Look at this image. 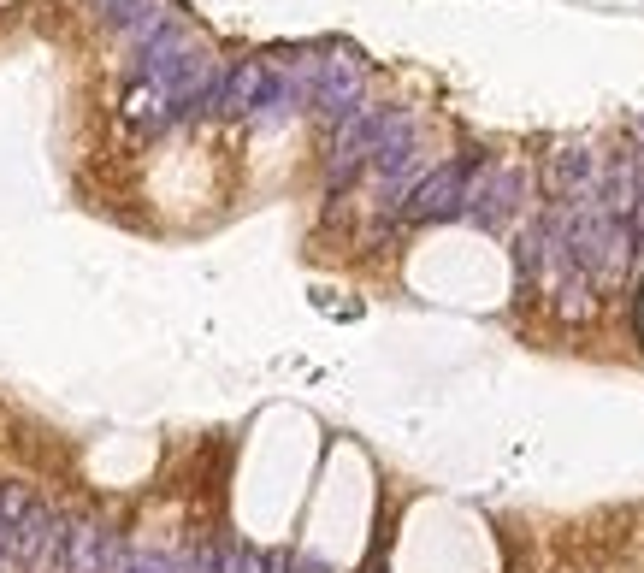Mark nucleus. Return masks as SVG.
I'll return each mask as SVG.
<instances>
[{"label":"nucleus","instance_id":"f257e3e1","mask_svg":"<svg viewBox=\"0 0 644 573\" xmlns=\"http://www.w3.org/2000/svg\"><path fill=\"white\" fill-rule=\"evenodd\" d=\"M361 107H367V65H361V54H349V48H331V54H325V65H320L314 113L337 130V125H349Z\"/></svg>","mask_w":644,"mask_h":573},{"label":"nucleus","instance_id":"f03ea898","mask_svg":"<svg viewBox=\"0 0 644 573\" xmlns=\"http://www.w3.org/2000/svg\"><path fill=\"white\" fill-rule=\"evenodd\" d=\"M473 166L479 160H444L438 172L420 178V190L408 195V219H450V213H467V190H473Z\"/></svg>","mask_w":644,"mask_h":573},{"label":"nucleus","instance_id":"7ed1b4c3","mask_svg":"<svg viewBox=\"0 0 644 573\" xmlns=\"http://www.w3.org/2000/svg\"><path fill=\"white\" fill-rule=\"evenodd\" d=\"M65 526H71V509L48 503V497H36V503L24 509V520H18V532H12V556H18V568H24V573L48 568V550H54V538H60Z\"/></svg>","mask_w":644,"mask_h":573},{"label":"nucleus","instance_id":"20e7f679","mask_svg":"<svg viewBox=\"0 0 644 573\" xmlns=\"http://www.w3.org/2000/svg\"><path fill=\"white\" fill-rule=\"evenodd\" d=\"M520 190H526L520 166H485V172H479V184L467 190V213H473L479 225H497V219L515 207Z\"/></svg>","mask_w":644,"mask_h":573},{"label":"nucleus","instance_id":"39448f33","mask_svg":"<svg viewBox=\"0 0 644 573\" xmlns=\"http://www.w3.org/2000/svg\"><path fill=\"white\" fill-rule=\"evenodd\" d=\"M107 520L95 509L71 514V532H65V573H101L107 568Z\"/></svg>","mask_w":644,"mask_h":573},{"label":"nucleus","instance_id":"423d86ee","mask_svg":"<svg viewBox=\"0 0 644 573\" xmlns=\"http://www.w3.org/2000/svg\"><path fill=\"white\" fill-rule=\"evenodd\" d=\"M260 89H266V60L231 65V71H225V83H219V101H213V113H219V119H255Z\"/></svg>","mask_w":644,"mask_h":573},{"label":"nucleus","instance_id":"0eeeda50","mask_svg":"<svg viewBox=\"0 0 644 573\" xmlns=\"http://www.w3.org/2000/svg\"><path fill=\"white\" fill-rule=\"evenodd\" d=\"M30 503H36V491L24 479H0V573H24L18 556H12V532H18V520H24Z\"/></svg>","mask_w":644,"mask_h":573},{"label":"nucleus","instance_id":"6e6552de","mask_svg":"<svg viewBox=\"0 0 644 573\" xmlns=\"http://www.w3.org/2000/svg\"><path fill=\"white\" fill-rule=\"evenodd\" d=\"M125 573H178V562L166 550H148V544H130V568Z\"/></svg>","mask_w":644,"mask_h":573},{"label":"nucleus","instance_id":"1a4fd4ad","mask_svg":"<svg viewBox=\"0 0 644 573\" xmlns=\"http://www.w3.org/2000/svg\"><path fill=\"white\" fill-rule=\"evenodd\" d=\"M178 573H225V556H213L207 544H190L184 562H178Z\"/></svg>","mask_w":644,"mask_h":573},{"label":"nucleus","instance_id":"9d476101","mask_svg":"<svg viewBox=\"0 0 644 573\" xmlns=\"http://www.w3.org/2000/svg\"><path fill=\"white\" fill-rule=\"evenodd\" d=\"M89 6H95V18H101L113 36H119V24H125V18L136 12V6H142V0H89Z\"/></svg>","mask_w":644,"mask_h":573},{"label":"nucleus","instance_id":"9b49d317","mask_svg":"<svg viewBox=\"0 0 644 573\" xmlns=\"http://www.w3.org/2000/svg\"><path fill=\"white\" fill-rule=\"evenodd\" d=\"M225 573H260V556H255V550H237V544H225Z\"/></svg>","mask_w":644,"mask_h":573}]
</instances>
